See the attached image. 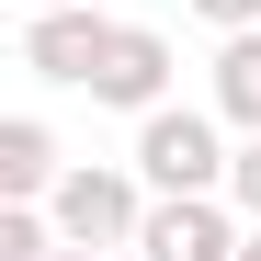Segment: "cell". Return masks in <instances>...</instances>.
I'll return each mask as SVG.
<instances>
[{
    "mask_svg": "<svg viewBox=\"0 0 261 261\" xmlns=\"http://www.w3.org/2000/svg\"><path fill=\"white\" fill-rule=\"evenodd\" d=\"M193 12H204L216 34H239V23H261V0H193Z\"/></svg>",
    "mask_w": 261,
    "mask_h": 261,
    "instance_id": "cell-10",
    "label": "cell"
},
{
    "mask_svg": "<svg viewBox=\"0 0 261 261\" xmlns=\"http://www.w3.org/2000/svg\"><path fill=\"white\" fill-rule=\"evenodd\" d=\"M23 12H57V0H23Z\"/></svg>",
    "mask_w": 261,
    "mask_h": 261,
    "instance_id": "cell-13",
    "label": "cell"
},
{
    "mask_svg": "<svg viewBox=\"0 0 261 261\" xmlns=\"http://www.w3.org/2000/svg\"><path fill=\"white\" fill-rule=\"evenodd\" d=\"M227 204L261 227V137H239V159H227Z\"/></svg>",
    "mask_w": 261,
    "mask_h": 261,
    "instance_id": "cell-9",
    "label": "cell"
},
{
    "mask_svg": "<svg viewBox=\"0 0 261 261\" xmlns=\"http://www.w3.org/2000/svg\"><path fill=\"white\" fill-rule=\"evenodd\" d=\"M216 114L261 137V23H239L227 46H216Z\"/></svg>",
    "mask_w": 261,
    "mask_h": 261,
    "instance_id": "cell-7",
    "label": "cell"
},
{
    "mask_svg": "<svg viewBox=\"0 0 261 261\" xmlns=\"http://www.w3.org/2000/svg\"><path fill=\"white\" fill-rule=\"evenodd\" d=\"M57 261H102V250H80V239H57Z\"/></svg>",
    "mask_w": 261,
    "mask_h": 261,
    "instance_id": "cell-11",
    "label": "cell"
},
{
    "mask_svg": "<svg viewBox=\"0 0 261 261\" xmlns=\"http://www.w3.org/2000/svg\"><path fill=\"white\" fill-rule=\"evenodd\" d=\"M137 261H239V204H216V193H159L148 227H137Z\"/></svg>",
    "mask_w": 261,
    "mask_h": 261,
    "instance_id": "cell-3",
    "label": "cell"
},
{
    "mask_svg": "<svg viewBox=\"0 0 261 261\" xmlns=\"http://www.w3.org/2000/svg\"><path fill=\"white\" fill-rule=\"evenodd\" d=\"M0 261H57V216H34V204H0Z\"/></svg>",
    "mask_w": 261,
    "mask_h": 261,
    "instance_id": "cell-8",
    "label": "cell"
},
{
    "mask_svg": "<svg viewBox=\"0 0 261 261\" xmlns=\"http://www.w3.org/2000/svg\"><path fill=\"white\" fill-rule=\"evenodd\" d=\"M239 261H261V227H250V239H239Z\"/></svg>",
    "mask_w": 261,
    "mask_h": 261,
    "instance_id": "cell-12",
    "label": "cell"
},
{
    "mask_svg": "<svg viewBox=\"0 0 261 261\" xmlns=\"http://www.w3.org/2000/svg\"><path fill=\"white\" fill-rule=\"evenodd\" d=\"M57 182H68V170H57V137L34 114H12V125H0V193L34 204V193H57Z\"/></svg>",
    "mask_w": 261,
    "mask_h": 261,
    "instance_id": "cell-6",
    "label": "cell"
},
{
    "mask_svg": "<svg viewBox=\"0 0 261 261\" xmlns=\"http://www.w3.org/2000/svg\"><path fill=\"white\" fill-rule=\"evenodd\" d=\"M148 170H102V159H80L68 182L46 193V216H57V239H80V250H137V227H148Z\"/></svg>",
    "mask_w": 261,
    "mask_h": 261,
    "instance_id": "cell-2",
    "label": "cell"
},
{
    "mask_svg": "<svg viewBox=\"0 0 261 261\" xmlns=\"http://www.w3.org/2000/svg\"><path fill=\"white\" fill-rule=\"evenodd\" d=\"M227 159H239V148H216V114H193V102L137 114V170H148V193H227Z\"/></svg>",
    "mask_w": 261,
    "mask_h": 261,
    "instance_id": "cell-1",
    "label": "cell"
},
{
    "mask_svg": "<svg viewBox=\"0 0 261 261\" xmlns=\"http://www.w3.org/2000/svg\"><path fill=\"white\" fill-rule=\"evenodd\" d=\"M102 46H114V23L91 12V0H57V12H34V23H23V68H34V80H80V91H91Z\"/></svg>",
    "mask_w": 261,
    "mask_h": 261,
    "instance_id": "cell-4",
    "label": "cell"
},
{
    "mask_svg": "<svg viewBox=\"0 0 261 261\" xmlns=\"http://www.w3.org/2000/svg\"><path fill=\"white\" fill-rule=\"evenodd\" d=\"M91 102H125V114H159L170 102V34L159 23H114V46L91 68Z\"/></svg>",
    "mask_w": 261,
    "mask_h": 261,
    "instance_id": "cell-5",
    "label": "cell"
}]
</instances>
